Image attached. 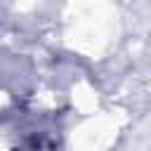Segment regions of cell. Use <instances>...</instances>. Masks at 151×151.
<instances>
[{"mask_svg": "<svg viewBox=\"0 0 151 151\" xmlns=\"http://www.w3.org/2000/svg\"><path fill=\"white\" fill-rule=\"evenodd\" d=\"M21 151H42V146H40V144H31V146H26V149H21Z\"/></svg>", "mask_w": 151, "mask_h": 151, "instance_id": "1", "label": "cell"}]
</instances>
